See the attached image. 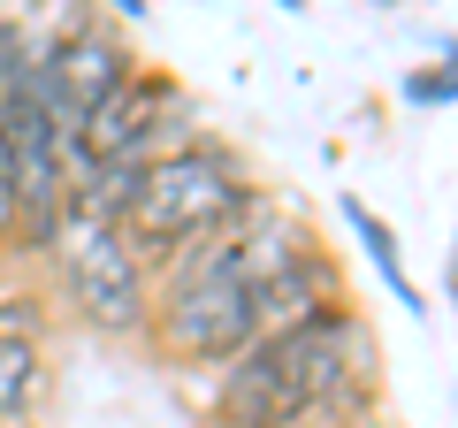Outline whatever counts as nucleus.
Wrapping results in <instances>:
<instances>
[{"label": "nucleus", "mask_w": 458, "mask_h": 428, "mask_svg": "<svg viewBox=\"0 0 458 428\" xmlns=\"http://www.w3.org/2000/svg\"><path fill=\"white\" fill-rule=\"evenodd\" d=\"M298 253H313V230L260 192L222 237H207L199 253H183L153 276V321H146L153 352L176 367L222 375L237 352H252V291L276 268H291Z\"/></svg>", "instance_id": "f257e3e1"}, {"label": "nucleus", "mask_w": 458, "mask_h": 428, "mask_svg": "<svg viewBox=\"0 0 458 428\" xmlns=\"http://www.w3.org/2000/svg\"><path fill=\"white\" fill-rule=\"evenodd\" d=\"M375 398V337L360 306H321L298 330L260 337L252 352L214 375L207 421L214 428H352Z\"/></svg>", "instance_id": "f03ea898"}, {"label": "nucleus", "mask_w": 458, "mask_h": 428, "mask_svg": "<svg viewBox=\"0 0 458 428\" xmlns=\"http://www.w3.org/2000/svg\"><path fill=\"white\" fill-rule=\"evenodd\" d=\"M260 199V184H252V168L237 161V153L222 146V138L199 131L191 146L161 153V161L146 168V184H138V207H131V245L153 261V276H161L168 261H183V253H199L207 237H222L237 214Z\"/></svg>", "instance_id": "7ed1b4c3"}, {"label": "nucleus", "mask_w": 458, "mask_h": 428, "mask_svg": "<svg viewBox=\"0 0 458 428\" xmlns=\"http://www.w3.org/2000/svg\"><path fill=\"white\" fill-rule=\"evenodd\" d=\"M47 261H54V283H62V298H69L77 321H92L99 337H146V321H153V261L131 245V230L92 222V214L69 207Z\"/></svg>", "instance_id": "20e7f679"}, {"label": "nucleus", "mask_w": 458, "mask_h": 428, "mask_svg": "<svg viewBox=\"0 0 458 428\" xmlns=\"http://www.w3.org/2000/svg\"><path fill=\"white\" fill-rule=\"evenodd\" d=\"M191 138L199 131H191V99H183V84L168 77V69L138 62L131 77L77 123V138H69V176H77V168H153L161 153L191 146Z\"/></svg>", "instance_id": "39448f33"}, {"label": "nucleus", "mask_w": 458, "mask_h": 428, "mask_svg": "<svg viewBox=\"0 0 458 428\" xmlns=\"http://www.w3.org/2000/svg\"><path fill=\"white\" fill-rule=\"evenodd\" d=\"M131 69H138V54H131V39H123V23L99 16V8H77V16L47 23V47H38V107L77 138V123L92 116Z\"/></svg>", "instance_id": "423d86ee"}, {"label": "nucleus", "mask_w": 458, "mask_h": 428, "mask_svg": "<svg viewBox=\"0 0 458 428\" xmlns=\"http://www.w3.org/2000/svg\"><path fill=\"white\" fill-rule=\"evenodd\" d=\"M344 268L328 261L321 245L313 253H298L291 268H276V276L260 283V291H252V345H260V337H276V330H298V321H306V313H321V306H344Z\"/></svg>", "instance_id": "0eeeda50"}, {"label": "nucleus", "mask_w": 458, "mask_h": 428, "mask_svg": "<svg viewBox=\"0 0 458 428\" xmlns=\"http://www.w3.org/2000/svg\"><path fill=\"white\" fill-rule=\"evenodd\" d=\"M38 406H47V352L0 337V428H23Z\"/></svg>", "instance_id": "6e6552de"}, {"label": "nucleus", "mask_w": 458, "mask_h": 428, "mask_svg": "<svg viewBox=\"0 0 458 428\" xmlns=\"http://www.w3.org/2000/svg\"><path fill=\"white\" fill-rule=\"evenodd\" d=\"M344 222H352V230H360V245H367V261L382 268V283H390V291L405 298V306H420V291H412L405 261H397V230H390V222H382L375 207H360V199H352V192H344Z\"/></svg>", "instance_id": "1a4fd4ad"}, {"label": "nucleus", "mask_w": 458, "mask_h": 428, "mask_svg": "<svg viewBox=\"0 0 458 428\" xmlns=\"http://www.w3.org/2000/svg\"><path fill=\"white\" fill-rule=\"evenodd\" d=\"M405 99H412V107H443V99H458V62L412 69V77H405Z\"/></svg>", "instance_id": "9d476101"}, {"label": "nucleus", "mask_w": 458, "mask_h": 428, "mask_svg": "<svg viewBox=\"0 0 458 428\" xmlns=\"http://www.w3.org/2000/svg\"><path fill=\"white\" fill-rule=\"evenodd\" d=\"M8 253H23V199H16V184H8V168H0V261Z\"/></svg>", "instance_id": "9b49d317"}, {"label": "nucleus", "mask_w": 458, "mask_h": 428, "mask_svg": "<svg viewBox=\"0 0 458 428\" xmlns=\"http://www.w3.org/2000/svg\"><path fill=\"white\" fill-rule=\"evenodd\" d=\"M352 428H360V421H352Z\"/></svg>", "instance_id": "f8f14e48"}]
</instances>
